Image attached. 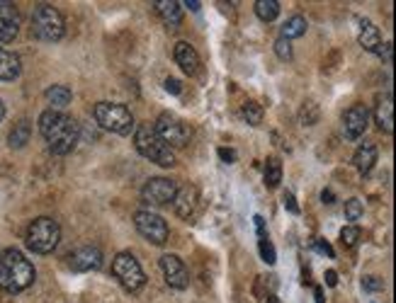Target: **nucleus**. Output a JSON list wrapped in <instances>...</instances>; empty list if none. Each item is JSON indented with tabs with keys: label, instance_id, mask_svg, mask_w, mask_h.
I'll return each mask as SVG.
<instances>
[{
	"label": "nucleus",
	"instance_id": "39448f33",
	"mask_svg": "<svg viewBox=\"0 0 396 303\" xmlns=\"http://www.w3.org/2000/svg\"><path fill=\"white\" fill-rule=\"evenodd\" d=\"M58 241H61V228L54 219L49 216H39L30 223L25 235V243L32 252L37 255H49V252L56 250Z\"/></svg>",
	"mask_w": 396,
	"mask_h": 303
},
{
	"label": "nucleus",
	"instance_id": "f03ea898",
	"mask_svg": "<svg viewBox=\"0 0 396 303\" xmlns=\"http://www.w3.org/2000/svg\"><path fill=\"white\" fill-rule=\"evenodd\" d=\"M37 272L34 265L22 255L17 247H8L0 252V289L8 293H20L27 287H32Z\"/></svg>",
	"mask_w": 396,
	"mask_h": 303
},
{
	"label": "nucleus",
	"instance_id": "0eeeda50",
	"mask_svg": "<svg viewBox=\"0 0 396 303\" xmlns=\"http://www.w3.org/2000/svg\"><path fill=\"white\" fill-rule=\"evenodd\" d=\"M156 134L161 136V141L166 143L168 148H183L190 143L192 138V129H190L188 121H183L180 117L170 114V112H163L156 119Z\"/></svg>",
	"mask_w": 396,
	"mask_h": 303
},
{
	"label": "nucleus",
	"instance_id": "2eb2a0df",
	"mask_svg": "<svg viewBox=\"0 0 396 303\" xmlns=\"http://www.w3.org/2000/svg\"><path fill=\"white\" fill-rule=\"evenodd\" d=\"M199 202V189L195 184H185V187H177L175 197H173V209L180 219H190L197 209Z\"/></svg>",
	"mask_w": 396,
	"mask_h": 303
},
{
	"label": "nucleus",
	"instance_id": "ea45409f",
	"mask_svg": "<svg viewBox=\"0 0 396 303\" xmlns=\"http://www.w3.org/2000/svg\"><path fill=\"white\" fill-rule=\"evenodd\" d=\"M253 221H256V228L261 233V238H265V219L263 216H253Z\"/></svg>",
	"mask_w": 396,
	"mask_h": 303
},
{
	"label": "nucleus",
	"instance_id": "9d476101",
	"mask_svg": "<svg viewBox=\"0 0 396 303\" xmlns=\"http://www.w3.org/2000/svg\"><path fill=\"white\" fill-rule=\"evenodd\" d=\"M177 192V184L168 178H151L144 189H141V199H144V204L148 206H166L173 202Z\"/></svg>",
	"mask_w": 396,
	"mask_h": 303
},
{
	"label": "nucleus",
	"instance_id": "c85d7f7f",
	"mask_svg": "<svg viewBox=\"0 0 396 303\" xmlns=\"http://www.w3.org/2000/svg\"><path fill=\"white\" fill-rule=\"evenodd\" d=\"M360 241V228L358 226H345L343 230H340V243H343L345 247H355V243Z\"/></svg>",
	"mask_w": 396,
	"mask_h": 303
},
{
	"label": "nucleus",
	"instance_id": "cd10ccee",
	"mask_svg": "<svg viewBox=\"0 0 396 303\" xmlns=\"http://www.w3.org/2000/svg\"><path fill=\"white\" fill-rule=\"evenodd\" d=\"M365 214V206L360 199H348L345 202V219L348 221H360V216Z\"/></svg>",
	"mask_w": 396,
	"mask_h": 303
},
{
	"label": "nucleus",
	"instance_id": "c9c22d12",
	"mask_svg": "<svg viewBox=\"0 0 396 303\" xmlns=\"http://www.w3.org/2000/svg\"><path fill=\"white\" fill-rule=\"evenodd\" d=\"M375 53H380V58H382V61L391 63V42H386V44H380V49H377Z\"/></svg>",
	"mask_w": 396,
	"mask_h": 303
},
{
	"label": "nucleus",
	"instance_id": "f3484780",
	"mask_svg": "<svg viewBox=\"0 0 396 303\" xmlns=\"http://www.w3.org/2000/svg\"><path fill=\"white\" fill-rule=\"evenodd\" d=\"M375 119L384 134H391V131H394V97H391V93L382 95V97L377 99Z\"/></svg>",
	"mask_w": 396,
	"mask_h": 303
},
{
	"label": "nucleus",
	"instance_id": "72a5a7b5",
	"mask_svg": "<svg viewBox=\"0 0 396 303\" xmlns=\"http://www.w3.org/2000/svg\"><path fill=\"white\" fill-rule=\"evenodd\" d=\"M362 287H365L367 291H380L384 284H382L380 277H365V279H362Z\"/></svg>",
	"mask_w": 396,
	"mask_h": 303
},
{
	"label": "nucleus",
	"instance_id": "f8f14e48",
	"mask_svg": "<svg viewBox=\"0 0 396 303\" xmlns=\"http://www.w3.org/2000/svg\"><path fill=\"white\" fill-rule=\"evenodd\" d=\"M367 126H370V110H367V105H353L345 110V114H343L345 136L355 141V138H360L365 134Z\"/></svg>",
	"mask_w": 396,
	"mask_h": 303
},
{
	"label": "nucleus",
	"instance_id": "a211bd4d",
	"mask_svg": "<svg viewBox=\"0 0 396 303\" xmlns=\"http://www.w3.org/2000/svg\"><path fill=\"white\" fill-rule=\"evenodd\" d=\"M375 162H377V146L375 143H362V146L355 151L353 165L360 175H370L372 167H375Z\"/></svg>",
	"mask_w": 396,
	"mask_h": 303
},
{
	"label": "nucleus",
	"instance_id": "1a4fd4ad",
	"mask_svg": "<svg viewBox=\"0 0 396 303\" xmlns=\"http://www.w3.org/2000/svg\"><path fill=\"white\" fill-rule=\"evenodd\" d=\"M134 226L148 243H153V245H166V243H168L170 230H168L166 219H163L161 214H156V211H151V209L136 211V214H134Z\"/></svg>",
	"mask_w": 396,
	"mask_h": 303
},
{
	"label": "nucleus",
	"instance_id": "2f4dec72",
	"mask_svg": "<svg viewBox=\"0 0 396 303\" xmlns=\"http://www.w3.org/2000/svg\"><path fill=\"white\" fill-rule=\"evenodd\" d=\"M316 119H318L316 105H314V102H309V105L302 110V124H304V126H311V124H316Z\"/></svg>",
	"mask_w": 396,
	"mask_h": 303
},
{
	"label": "nucleus",
	"instance_id": "423d86ee",
	"mask_svg": "<svg viewBox=\"0 0 396 303\" xmlns=\"http://www.w3.org/2000/svg\"><path fill=\"white\" fill-rule=\"evenodd\" d=\"M32 34L39 39V42H58L66 34V22L63 15L54 5H42L34 8L32 12Z\"/></svg>",
	"mask_w": 396,
	"mask_h": 303
},
{
	"label": "nucleus",
	"instance_id": "ddd939ff",
	"mask_svg": "<svg viewBox=\"0 0 396 303\" xmlns=\"http://www.w3.org/2000/svg\"><path fill=\"white\" fill-rule=\"evenodd\" d=\"M161 269H163V274H166L168 287L185 289L190 284L188 267H185V262L180 260L177 255H163L161 257Z\"/></svg>",
	"mask_w": 396,
	"mask_h": 303
},
{
	"label": "nucleus",
	"instance_id": "58836bf2",
	"mask_svg": "<svg viewBox=\"0 0 396 303\" xmlns=\"http://www.w3.org/2000/svg\"><path fill=\"white\" fill-rule=\"evenodd\" d=\"M326 287H338V274H336V269H329V272H326Z\"/></svg>",
	"mask_w": 396,
	"mask_h": 303
},
{
	"label": "nucleus",
	"instance_id": "f704fd0d",
	"mask_svg": "<svg viewBox=\"0 0 396 303\" xmlns=\"http://www.w3.org/2000/svg\"><path fill=\"white\" fill-rule=\"evenodd\" d=\"M166 90L170 95H180V93H183V83H180L177 78H168L166 80Z\"/></svg>",
	"mask_w": 396,
	"mask_h": 303
},
{
	"label": "nucleus",
	"instance_id": "37998d69",
	"mask_svg": "<svg viewBox=\"0 0 396 303\" xmlns=\"http://www.w3.org/2000/svg\"><path fill=\"white\" fill-rule=\"evenodd\" d=\"M6 119V105H3V99H0V121Z\"/></svg>",
	"mask_w": 396,
	"mask_h": 303
},
{
	"label": "nucleus",
	"instance_id": "79ce46f5",
	"mask_svg": "<svg viewBox=\"0 0 396 303\" xmlns=\"http://www.w3.org/2000/svg\"><path fill=\"white\" fill-rule=\"evenodd\" d=\"M180 5H183V8H190V10H192V12H197L199 8H202V5H199V3H197V0H183Z\"/></svg>",
	"mask_w": 396,
	"mask_h": 303
},
{
	"label": "nucleus",
	"instance_id": "5701e85b",
	"mask_svg": "<svg viewBox=\"0 0 396 303\" xmlns=\"http://www.w3.org/2000/svg\"><path fill=\"white\" fill-rule=\"evenodd\" d=\"M30 136H32L30 119H20L10 129V134H8V143H10V148H25L30 143Z\"/></svg>",
	"mask_w": 396,
	"mask_h": 303
},
{
	"label": "nucleus",
	"instance_id": "412c9836",
	"mask_svg": "<svg viewBox=\"0 0 396 303\" xmlns=\"http://www.w3.org/2000/svg\"><path fill=\"white\" fill-rule=\"evenodd\" d=\"M153 8H156V12L163 17V22L168 27H177L180 20H183V5L177 0H156Z\"/></svg>",
	"mask_w": 396,
	"mask_h": 303
},
{
	"label": "nucleus",
	"instance_id": "a19ab883",
	"mask_svg": "<svg viewBox=\"0 0 396 303\" xmlns=\"http://www.w3.org/2000/svg\"><path fill=\"white\" fill-rule=\"evenodd\" d=\"M321 199H323V204H333V202H336V197H333V192H331V189H323Z\"/></svg>",
	"mask_w": 396,
	"mask_h": 303
},
{
	"label": "nucleus",
	"instance_id": "dca6fc26",
	"mask_svg": "<svg viewBox=\"0 0 396 303\" xmlns=\"http://www.w3.org/2000/svg\"><path fill=\"white\" fill-rule=\"evenodd\" d=\"M173 56H175V63L183 69V73L195 75L199 71V53L195 51L192 44L188 42H177L175 49H173Z\"/></svg>",
	"mask_w": 396,
	"mask_h": 303
},
{
	"label": "nucleus",
	"instance_id": "c756f323",
	"mask_svg": "<svg viewBox=\"0 0 396 303\" xmlns=\"http://www.w3.org/2000/svg\"><path fill=\"white\" fill-rule=\"evenodd\" d=\"M261 257L265 265H275L277 262V252H275V245H272L267 238H261Z\"/></svg>",
	"mask_w": 396,
	"mask_h": 303
},
{
	"label": "nucleus",
	"instance_id": "4be33fe9",
	"mask_svg": "<svg viewBox=\"0 0 396 303\" xmlns=\"http://www.w3.org/2000/svg\"><path fill=\"white\" fill-rule=\"evenodd\" d=\"M22 73V61L17 53L0 49V80H15Z\"/></svg>",
	"mask_w": 396,
	"mask_h": 303
},
{
	"label": "nucleus",
	"instance_id": "7ed1b4c3",
	"mask_svg": "<svg viewBox=\"0 0 396 303\" xmlns=\"http://www.w3.org/2000/svg\"><path fill=\"white\" fill-rule=\"evenodd\" d=\"M134 146L141 156L146 160L156 162L161 167H173L175 165V153L173 148H168L166 143L161 141V136L156 134L151 124H139L134 131Z\"/></svg>",
	"mask_w": 396,
	"mask_h": 303
},
{
	"label": "nucleus",
	"instance_id": "9b49d317",
	"mask_svg": "<svg viewBox=\"0 0 396 303\" xmlns=\"http://www.w3.org/2000/svg\"><path fill=\"white\" fill-rule=\"evenodd\" d=\"M68 269L74 272H95L102 267V250L98 245H80L76 250L68 252Z\"/></svg>",
	"mask_w": 396,
	"mask_h": 303
},
{
	"label": "nucleus",
	"instance_id": "e433bc0d",
	"mask_svg": "<svg viewBox=\"0 0 396 303\" xmlns=\"http://www.w3.org/2000/svg\"><path fill=\"white\" fill-rule=\"evenodd\" d=\"M316 247H318V252H323V255H329V257H336L333 247H331V245H329V243L323 241V238H318V241H316Z\"/></svg>",
	"mask_w": 396,
	"mask_h": 303
},
{
	"label": "nucleus",
	"instance_id": "6e6552de",
	"mask_svg": "<svg viewBox=\"0 0 396 303\" xmlns=\"http://www.w3.org/2000/svg\"><path fill=\"white\" fill-rule=\"evenodd\" d=\"M112 274H115L122 287L131 293H136L146 284V274H144L139 260H136L131 252H117L115 260H112Z\"/></svg>",
	"mask_w": 396,
	"mask_h": 303
},
{
	"label": "nucleus",
	"instance_id": "4c0bfd02",
	"mask_svg": "<svg viewBox=\"0 0 396 303\" xmlns=\"http://www.w3.org/2000/svg\"><path fill=\"white\" fill-rule=\"evenodd\" d=\"M219 158L224 162H234L236 160V151H231V148H219Z\"/></svg>",
	"mask_w": 396,
	"mask_h": 303
},
{
	"label": "nucleus",
	"instance_id": "f257e3e1",
	"mask_svg": "<svg viewBox=\"0 0 396 303\" xmlns=\"http://www.w3.org/2000/svg\"><path fill=\"white\" fill-rule=\"evenodd\" d=\"M39 134L47 141L49 151L54 156H66L76 148L80 138V126L74 117L63 114V112L47 110L39 117Z\"/></svg>",
	"mask_w": 396,
	"mask_h": 303
},
{
	"label": "nucleus",
	"instance_id": "20e7f679",
	"mask_svg": "<svg viewBox=\"0 0 396 303\" xmlns=\"http://www.w3.org/2000/svg\"><path fill=\"white\" fill-rule=\"evenodd\" d=\"M93 117L104 131H112L117 136H129L136 126L129 107L120 102H98L93 107Z\"/></svg>",
	"mask_w": 396,
	"mask_h": 303
},
{
	"label": "nucleus",
	"instance_id": "6ab92c4d",
	"mask_svg": "<svg viewBox=\"0 0 396 303\" xmlns=\"http://www.w3.org/2000/svg\"><path fill=\"white\" fill-rule=\"evenodd\" d=\"M358 42L360 47L365 49V51H377L382 44V37H380V29H377L375 25H372L370 20H360V29H358Z\"/></svg>",
	"mask_w": 396,
	"mask_h": 303
},
{
	"label": "nucleus",
	"instance_id": "b1692460",
	"mask_svg": "<svg viewBox=\"0 0 396 303\" xmlns=\"http://www.w3.org/2000/svg\"><path fill=\"white\" fill-rule=\"evenodd\" d=\"M307 17H302V15H294V17H289V20L282 25V39H287V42H292V39H297V37H302L304 32H307Z\"/></svg>",
	"mask_w": 396,
	"mask_h": 303
},
{
	"label": "nucleus",
	"instance_id": "4468645a",
	"mask_svg": "<svg viewBox=\"0 0 396 303\" xmlns=\"http://www.w3.org/2000/svg\"><path fill=\"white\" fill-rule=\"evenodd\" d=\"M20 32V12L12 3L0 0V44H10Z\"/></svg>",
	"mask_w": 396,
	"mask_h": 303
},
{
	"label": "nucleus",
	"instance_id": "aec40b11",
	"mask_svg": "<svg viewBox=\"0 0 396 303\" xmlns=\"http://www.w3.org/2000/svg\"><path fill=\"white\" fill-rule=\"evenodd\" d=\"M44 97H47V102H49V110L63 112L68 105H71L74 93H71V88H68V85H52V88L44 93Z\"/></svg>",
	"mask_w": 396,
	"mask_h": 303
},
{
	"label": "nucleus",
	"instance_id": "bb28decb",
	"mask_svg": "<svg viewBox=\"0 0 396 303\" xmlns=\"http://www.w3.org/2000/svg\"><path fill=\"white\" fill-rule=\"evenodd\" d=\"M243 119L248 121L250 126H258L263 121V107L258 102H245L243 105Z\"/></svg>",
	"mask_w": 396,
	"mask_h": 303
},
{
	"label": "nucleus",
	"instance_id": "a878e982",
	"mask_svg": "<svg viewBox=\"0 0 396 303\" xmlns=\"http://www.w3.org/2000/svg\"><path fill=\"white\" fill-rule=\"evenodd\" d=\"M282 182V162L280 158H267L265 162V184L267 187H277Z\"/></svg>",
	"mask_w": 396,
	"mask_h": 303
},
{
	"label": "nucleus",
	"instance_id": "7c9ffc66",
	"mask_svg": "<svg viewBox=\"0 0 396 303\" xmlns=\"http://www.w3.org/2000/svg\"><path fill=\"white\" fill-rule=\"evenodd\" d=\"M275 53L277 58H282V61H292V42H287V39H277L275 42Z\"/></svg>",
	"mask_w": 396,
	"mask_h": 303
},
{
	"label": "nucleus",
	"instance_id": "c03bdc74",
	"mask_svg": "<svg viewBox=\"0 0 396 303\" xmlns=\"http://www.w3.org/2000/svg\"><path fill=\"white\" fill-rule=\"evenodd\" d=\"M316 303H323V291H321V289H316Z\"/></svg>",
	"mask_w": 396,
	"mask_h": 303
},
{
	"label": "nucleus",
	"instance_id": "473e14b6",
	"mask_svg": "<svg viewBox=\"0 0 396 303\" xmlns=\"http://www.w3.org/2000/svg\"><path fill=\"white\" fill-rule=\"evenodd\" d=\"M282 202H285V209L289 211V214H294V216L299 214V206H297V202H294V194L292 192L282 194Z\"/></svg>",
	"mask_w": 396,
	"mask_h": 303
},
{
	"label": "nucleus",
	"instance_id": "393cba45",
	"mask_svg": "<svg viewBox=\"0 0 396 303\" xmlns=\"http://www.w3.org/2000/svg\"><path fill=\"white\" fill-rule=\"evenodd\" d=\"M256 15L261 17L263 22H272L280 15V3L277 0H258L256 3Z\"/></svg>",
	"mask_w": 396,
	"mask_h": 303
}]
</instances>
